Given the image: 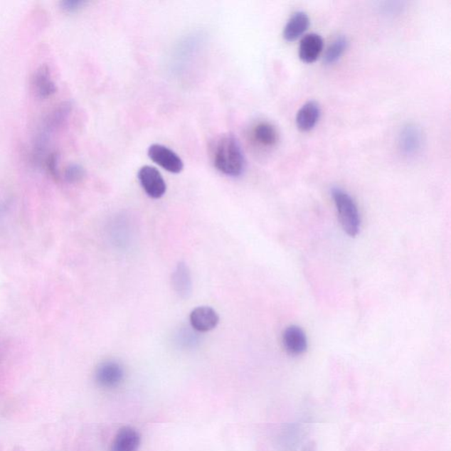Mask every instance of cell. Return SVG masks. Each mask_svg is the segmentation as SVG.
I'll return each instance as SVG.
<instances>
[{"label":"cell","mask_w":451,"mask_h":451,"mask_svg":"<svg viewBox=\"0 0 451 451\" xmlns=\"http://www.w3.org/2000/svg\"><path fill=\"white\" fill-rule=\"evenodd\" d=\"M95 379L100 387L115 389L120 386L124 379L123 366L116 361H103L95 369Z\"/></svg>","instance_id":"cell-3"},{"label":"cell","mask_w":451,"mask_h":451,"mask_svg":"<svg viewBox=\"0 0 451 451\" xmlns=\"http://www.w3.org/2000/svg\"><path fill=\"white\" fill-rule=\"evenodd\" d=\"M255 140L264 147L275 146L279 140V132L275 125L269 122H261L253 130Z\"/></svg>","instance_id":"cell-14"},{"label":"cell","mask_w":451,"mask_h":451,"mask_svg":"<svg viewBox=\"0 0 451 451\" xmlns=\"http://www.w3.org/2000/svg\"><path fill=\"white\" fill-rule=\"evenodd\" d=\"M213 157L214 167L226 176H239L245 171V154L235 136L221 137L214 146Z\"/></svg>","instance_id":"cell-1"},{"label":"cell","mask_w":451,"mask_h":451,"mask_svg":"<svg viewBox=\"0 0 451 451\" xmlns=\"http://www.w3.org/2000/svg\"><path fill=\"white\" fill-rule=\"evenodd\" d=\"M219 321L220 317L216 310L207 306L198 307L192 310L190 315L191 327L199 332L213 330Z\"/></svg>","instance_id":"cell-7"},{"label":"cell","mask_w":451,"mask_h":451,"mask_svg":"<svg viewBox=\"0 0 451 451\" xmlns=\"http://www.w3.org/2000/svg\"><path fill=\"white\" fill-rule=\"evenodd\" d=\"M142 435L131 426L121 428L113 439L112 451H139Z\"/></svg>","instance_id":"cell-8"},{"label":"cell","mask_w":451,"mask_h":451,"mask_svg":"<svg viewBox=\"0 0 451 451\" xmlns=\"http://www.w3.org/2000/svg\"><path fill=\"white\" fill-rule=\"evenodd\" d=\"M349 39L345 36H338L332 42L329 44L327 51L324 55V61L325 64L331 65L337 62L345 53L347 47H349Z\"/></svg>","instance_id":"cell-15"},{"label":"cell","mask_w":451,"mask_h":451,"mask_svg":"<svg viewBox=\"0 0 451 451\" xmlns=\"http://www.w3.org/2000/svg\"><path fill=\"white\" fill-rule=\"evenodd\" d=\"M324 49V40L317 33H309L301 40L299 57L303 62H315Z\"/></svg>","instance_id":"cell-11"},{"label":"cell","mask_w":451,"mask_h":451,"mask_svg":"<svg viewBox=\"0 0 451 451\" xmlns=\"http://www.w3.org/2000/svg\"><path fill=\"white\" fill-rule=\"evenodd\" d=\"M331 194L344 231L354 238L361 228V217L356 203L346 191L339 187L332 189Z\"/></svg>","instance_id":"cell-2"},{"label":"cell","mask_w":451,"mask_h":451,"mask_svg":"<svg viewBox=\"0 0 451 451\" xmlns=\"http://www.w3.org/2000/svg\"><path fill=\"white\" fill-rule=\"evenodd\" d=\"M83 5V2L80 1H66L64 3V9L69 11L76 10Z\"/></svg>","instance_id":"cell-18"},{"label":"cell","mask_w":451,"mask_h":451,"mask_svg":"<svg viewBox=\"0 0 451 451\" xmlns=\"http://www.w3.org/2000/svg\"><path fill=\"white\" fill-rule=\"evenodd\" d=\"M321 116V107L317 101H309L299 109L295 122L299 130L309 132L316 127Z\"/></svg>","instance_id":"cell-10"},{"label":"cell","mask_w":451,"mask_h":451,"mask_svg":"<svg viewBox=\"0 0 451 451\" xmlns=\"http://www.w3.org/2000/svg\"><path fill=\"white\" fill-rule=\"evenodd\" d=\"M399 147L406 156H413L421 149L423 135L421 129L415 124H408L403 127L399 134Z\"/></svg>","instance_id":"cell-6"},{"label":"cell","mask_w":451,"mask_h":451,"mask_svg":"<svg viewBox=\"0 0 451 451\" xmlns=\"http://www.w3.org/2000/svg\"><path fill=\"white\" fill-rule=\"evenodd\" d=\"M310 23L308 14L304 11L299 10L295 12L287 21L283 29V38L292 42L298 38L308 29Z\"/></svg>","instance_id":"cell-12"},{"label":"cell","mask_w":451,"mask_h":451,"mask_svg":"<svg viewBox=\"0 0 451 451\" xmlns=\"http://www.w3.org/2000/svg\"><path fill=\"white\" fill-rule=\"evenodd\" d=\"M35 86L38 94L42 97H46L51 94L55 93L56 87L53 80H51L49 72L46 68H41L36 73L35 77Z\"/></svg>","instance_id":"cell-16"},{"label":"cell","mask_w":451,"mask_h":451,"mask_svg":"<svg viewBox=\"0 0 451 451\" xmlns=\"http://www.w3.org/2000/svg\"><path fill=\"white\" fill-rule=\"evenodd\" d=\"M283 344L287 352L294 356H301L308 349V340L304 331L295 325H292L285 331Z\"/></svg>","instance_id":"cell-9"},{"label":"cell","mask_w":451,"mask_h":451,"mask_svg":"<svg viewBox=\"0 0 451 451\" xmlns=\"http://www.w3.org/2000/svg\"><path fill=\"white\" fill-rule=\"evenodd\" d=\"M65 179L70 183L79 182L84 176V170L80 166L72 165L65 170Z\"/></svg>","instance_id":"cell-17"},{"label":"cell","mask_w":451,"mask_h":451,"mask_svg":"<svg viewBox=\"0 0 451 451\" xmlns=\"http://www.w3.org/2000/svg\"><path fill=\"white\" fill-rule=\"evenodd\" d=\"M147 154L152 161L170 173L179 174L184 169L182 159L167 147L154 144L149 147Z\"/></svg>","instance_id":"cell-5"},{"label":"cell","mask_w":451,"mask_h":451,"mask_svg":"<svg viewBox=\"0 0 451 451\" xmlns=\"http://www.w3.org/2000/svg\"><path fill=\"white\" fill-rule=\"evenodd\" d=\"M172 286L176 293L182 298L191 294L192 282L190 270L184 263L177 265L172 275Z\"/></svg>","instance_id":"cell-13"},{"label":"cell","mask_w":451,"mask_h":451,"mask_svg":"<svg viewBox=\"0 0 451 451\" xmlns=\"http://www.w3.org/2000/svg\"><path fill=\"white\" fill-rule=\"evenodd\" d=\"M138 179L140 186L150 198L158 199L164 197L167 184L159 170L152 166H144L139 169Z\"/></svg>","instance_id":"cell-4"}]
</instances>
